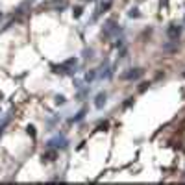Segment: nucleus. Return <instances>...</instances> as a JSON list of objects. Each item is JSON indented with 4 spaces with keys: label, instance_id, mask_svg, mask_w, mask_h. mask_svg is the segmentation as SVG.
<instances>
[{
    "label": "nucleus",
    "instance_id": "nucleus-9",
    "mask_svg": "<svg viewBox=\"0 0 185 185\" xmlns=\"http://www.w3.org/2000/svg\"><path fill=\"white\" fill-rule=\"evenodd\" d=\"M81 15V7H74V17H80Z\"/></svg>",
    "mask_w": 185,
    "mask_h": 185
},
{
    "label": "nucleus",
    "instance_id": "nucleus-1",
    "mask_svg": "<svg viewBox=\"0 0 185 185\" xmlns=\"http://www.w3.org/2000/svg\"><path fill=\"white\" fill-rule=\"evenodd\" d=\"M180 33H182V28H180L178 24H170V26L167 28V35H168L170 39H178Z\"/></svg>",
    "mask_w": 185,
    "mask_h": 185
},
{
    "label": "nucleus",
    "instance_id": "nucleus-5",
    "mask_svg": "<svg viewBox=\"0 0 185 185\" xmlns=\"http://www.w3.org/2000/svg\"><path fill=\"white\" fill-rule=\"evenodd\" d=\"M115 30H117V26H115V21H109L108 24H106V33H108V35H111Z\"/></svg>",
    "mask_w": 185,
    "mask_h": 185
},
{
    "label": "nucleus",
    "instance_id": "nucleus-11",
    "mask_svg": "<svg viewBox=\"0 0 185 185\" xmlns=\"http://www.w3.org/2000/svg\"><path fill=\"white\" fill-rule=\"evenodd\" d=\"M93 78H94V72H87V76H85V80H87V81H91Z\"/></svg>",
    "mask_w": 185,
    "mask_h": 185
},
{
    "label": "nucleus",
    "instance_id": "nucleus-10",
    "mask_svg": "<svg viewBox=\"0 0 185 185\" xmlns=\"http://www.w3.org/2000/svg\"><path fill=\"white\" fill-rule=\"evenodd\" d=\"M56 102H57V104H63V102H65V96H61V94H59V96H56Z\"/></svg>",
    "mask_w": 185,
    "mask_h": 185
},
{
    "label": "nucleus",
    "instance_id": "nucleus-12",
    "mask_svg": "<svg viewBox=\"0 0 185 185\" xmlns=\"http://www.w3.org/2000/svg\"><path fill=\"white\" fill-rule=\"evenodd\" d=\"M130 17H139V11H137V9H132V11H130Z\"/></svg>",
    "mask_w": 185,
    "mask_h": 185
},
{
    "label": "nucleus",
    "instance_id": "nucleus-14",
    "mask_svg": "<svg viewBox=\"0 0 185 185\" xmlns=\"http://www.w3.org/2000/svg\"><path fill=\"white\" fill-rule=\"evenodd\" d=\"M183 21H185V19H183Z\"/></svg>",
    "mask_w": 185,
    "mask_h": 185
},
{
    "label": "nucleus",
    "instance_id": "nucleus-13",
    "mask_svg": "<svg viewBox=\"0 0 185 185\" xmlns=\"http://www.w3.org/2000/svg\"><path fill=\"white\" fill-rule=\"evenodd\" d=\"M33 130H35V128H33V126H28V133H30V135H31V137H33V135H35V132H33Z\"/></svg>",
    "mask_w": 185,
    "mask_h": 185
},
{
    "label": "nucleus",
    "instance_id": "nucleus-6",
    "mask_svg": "<svg viewBox=\"0 0 185 185\" xmlns=\"http://www.w3.org/2000/svg\"><path fill=\"white\" fill-rule=\"evenodd\" d=\"M43 159H46V161H54V159H56V152H46V154H43Z\"/></svg>",
    "mask_w": 185,
    "mask_h": 185
},
{
    "label": "nucleus",
    "instance_id": "nucleus-8",
    "mask_svg": "<svg viewBox=\"0 0 185 185\" xmlns=\"http://www.w3.org/2000/svg\"><path fill=\"white\" fill-rule=\"evenodd\" d=\"M83 115H85V109H81V111H80V113H78V115H76V117H74V119H72V120H76V122H78V120H81V119H83Z\"/></svg>",
    "mask_w": 185,
    "mask_h": 185
},
{
    "label": "nucleus",
    "instance_id": "nucleus-3",
    "mask_svg": "<svg viewBox=\"0 0 185 185\" xmlns=\"http://www.w3.org/2000/svg\"><path fill=\"white\" fill-rule=\"evenodd\" d=\"M52 6H57L59 9H63V7L67 6V0H52V2H46V4H43V7H52Z\"/></svg>",
    "mask_w": 185,
    "mask_h": 185
},
{
    "label": "nucleus",
    "instance_id": "nucleus-4",
    "mask_svg": "<svg viewBox=\"0 0 185 185\" xmlns=\"http://www.w3.org/2000/svg\"><path fill=\"white\" fill-rule=\"evenodd\" d=\"M104 104H106V93H100L96 96V102H94V106H96L98 109H102L104 108Z\"/></svg>",
    "mask_w": 185,
    "mask_h": 185
},
{
    "label": "nucleus",
    "instance_id": "nucleus-2",
    "mask_svg": "<svg viewBox=\"0 0 185 185\" xmlns=\"http://www.w3.org/2000/svg\"><path fill=\"white\" fill-rule=\"evenodd\" d=\"M141 74H143V70H141V69H132L130 72H126L122 78H124V80H135V78H139Z\"/></svg>",
    "mask_w": 185,
    "mask_h": 185
},
{
    "label": "nucleus",
    "instance_id": "nucleus-7",
    "mask_svg": "<svg viewBox=\"0 0 185 185\" xmlns=\"http://www.w3.org/2000/svg\"><path fill=\"white\" fill-rule=\"evenodd\" d=\"M109 6H111V0H106V4H102V6H100V11L109 9Z\"/></svg>",
    "mask_w": 185,
    "mask_h": 185
}]
</instances>
